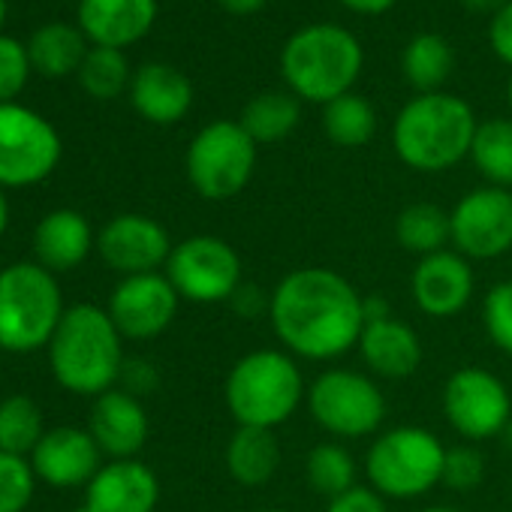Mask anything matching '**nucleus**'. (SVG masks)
I'll return each instance as SVG.
<instances>
[{
    "instance_id": "nucleus-1",
    "label": "nucleus",
    "mask_w": 512,
    "mask_h": 512,
    "mask_svg": "<svg viewBox=\"0 0 512 512\" xmlns=\"http://www.w3.org/2000/svg\"><path fill=\"white\" fill-rule=\"evenodd\" d=\"M269 320L290 356L332 362L359 347L362 293L335 269L305 266L272 290Z\"/></svg>"
},
{
    "instance_id": "nucleus-2",
    "label": "nucleus",
    "mask_w": 512,
    "mask_h": 512,
    "mask_svg": "<svg viewBox=\"0 0 512 512\" xmlns=\"http://www.w3.org/2000/svg\"><path fill=\"white\" fill-rule=\"evenodd\" d=\"M49 365L55 380L73 395L100 398L115 389L124 371V338L109 311L97 305H73L61 317L49 341Z\"/></svg>"
},
{
    "instance_id": "nucleus-3",
    "label": "nucleus",
    "mask_w": 512,
    "mask_h": 512,
    "mask_svg": "<svg viewBox=\"0 0 512 512\" xmlns=\"http://www.w3.org/2000/svg\"><path fill=\"white\" fill-rule=\"evenodd\" d=\"M473 109L452 94H419L395 118L392 145L416 172H446L470 154L476 136Z\"/></svg>"
},
{
    "instance_id": "nucleus-4",
    "label": "nucleus",
    "mask_w": 512,
    "mask_h": 512,
    "mask_svg": "<svg viewBox=\"0 0 512 512\" xmlns=\"http://www.w3.org/2000/svg\"><path fill=\"white\" fill-rule=\"evenodd\" d=\"M308 386L302 368L287 350H253L241 356L223 386L226 407L235 425L269 428L284 425L305 401Z\"/></svg>"
},
{
    "instance_id": "nucleus-5",
    "label": "nucleus",
    "mask_w": 512,
    "mask_h": 512,
    "mask_svg": "<svg viewBox=\"0 0 512 512\" xmlns=\"http://www.w3.org/2000/svg\"><path fill=\"white\" fill-rule=\"evenodd\" d=\"M359 70L362 46L347 28L338 25L302 28L281 52V73L293 94L323 106L350 94Z\"/></svg>"
},
{
    "instance_id": "nucleus-6",
    "label": "nucleus",
    "mask_w": 512,
    "mask_h": 512,
    "mask_svg": "<svg viewBox=\"0 0 512 512\" xmlns=\"http://www.w3.org/2000/svg\"><path fill=\"white\" fill-rule=\"evenodd\" d=\"M64 314L58 278L40 263H13L0 272V350L22 356L49 347Z\"/></svg>"
},
{
    "instance_id": "nucleus-7",
    "label": "nucleus",
    "mask_w": 512,
    "mask_h": 512,
    "mask_svg": "<svg viewBox=\"0 0 512 512\" xmlns=\"http://www.w3.org/2000/svg\"><path fill=\"white\" fill-rule=\"evenodd\" d=\"M446 446L419 425H398L383 431L368 455L365 473L380 497L413 500L440 485Z\"/></svg>"
},
{
    "instance_id": "nucleus-8",
    "label": "nucleus",
    "mask_w": 512,
    "mask_h": 512,
    "mask_svg": "<svg viewBox=\"0 0 512 512\" xmlns=\"http://www.w3.org/2000/svg\"><path fill=\"white\" fill-rule=\"evenodd\" d=\"M311 419L332 437L356 440L377 434L386 419L383 389L362 371L329 368L323 371L305 395Z\"/></svg>"
},
{
    "instance_id": "nucleus-9",
    "label": "nucleus",
    "mask_w": 512,
    "mask_h": 512,
    "mask_svg": "<svg viewBox=\"0 0 512 512\" xmlns=\"http://www.w3.org/2000/svg\"><path fill=\"white\" fill-rule=\"evenodd\" d=\"M256 169V142L238 121H211L187 148V178L208 202L238 196Z\"/></svg>"
},
{
    "instance_id": "nucleus-10",
    "label": "nucleus",
    "mask_w": 512,
    "mask_h": 512,
    "mask_svg": "<svg viewBox=\"0 0 512 512\" xmlns=\"http://www.w3.org/2000/svg\"><path fill=\"white\" fill-rule=\"evenodd\" d=\"M163 275L184 302L196 305L229 302L232 293L244 284L241 256L220 235H190L178 241L169 253Z\"/></svg>"
},
{
    "instance_id": "nucleus-11",
    "label": "nucleus",
    "mask_w": 512,
    "mask_h": 512,
    "mask_svg": "<svg viewBox=\"0 0 512 512\" xmlns=\"http://www.w3.org/2000/svg\"><path fill=\"white\" fill-rule=\"evenodd\" d=\"M61 160L58 130L19 103H0V187H31Z\"/></svg>"
},
{
    "instance_id": "nucleus-12",
    "label": "nucleus",
    "mask_w": 512,
    "mask_h": 512,
    "mask_svg": "<svg viewBox=\"0 0 512 512\" xmlns=\"http://www.w3.org/2000/svg\"><path fill=\"white\" fill-rule=\"evenodd\" d=\"M443 413L452 431L476 443L500 437L512 419V398L497 374L485 368H458L443 386Z\"/></svg>"
},
{
    "instance_id": "nucleus-13",
    "label": "nucleus",
    "mask_w": 512,
    "mask_h": 512,
    "mask_svg": "<svg viewBox=\"0 0 512 512\" xmlns=\"http://www.w3.org/2000/svg\"><path fill=\"white\" fill-rule=\"evenodd\" d=\"M452 247L464 260H497L512 250V193L503 187H476L449 211Z\"/></svg>"
},
{
    "instance_id": "nucleus-14",
    "label": "nucleus",
    "mask_w": 512,
    "mask_h": 512,
    "mask_svg": "<svg viewBox=\"0 0 512 512\" xmlns=\"http://www.w3.org/2000/svg\"><path fill=\"white\" fill-rule=\"evenodd\" d=\"M181 296L169 284L166 275L151 272V275H130L124 278L112 296H109V317L121 338L130 341H151L163 335L175 314H178Z\"/></svg>"
},
{
    "instance_id": "nucleus-15",
    "label": "nucleus",
    "mask_w": 512,
    "mask_h": 512,
    "mask_svg": "<svg viewBox=\"0 0 512 512\" xmlns=\"http://www.w3.org/2000/svg\"><path fill=\"white\" fill-rule=\"evenodd\" d=\"M172 247L169 232L148 214H118L97 235L103 263L124 278L166 269Z\"/></svg>"
},
{
    "instance_id": "nucleus-16",
    "label": "nucleus",
    "mask_w": 512,
    "mask_h": 512,
    "mask_svg": "<svg viewBox=\"0 0 512 512\" xmlns=\"http://www.w3.org/2000/svg\"><path fill=\"white\" fill-rule=\"evenodd\" d=\"M476 290V278L470 269V260L458 250H437L431 256H422L410 275V293L416 308L425 317L449 320L461 314Z\"/></svg>"
},
{
    "instance_id": "nucleus-17",
    "label": "nucleus",
    "mask_w": 512,
    "mask_h": 512,
    "mask_svg": "<svg viewBox=\"0 0 512 512\" xmlns=\"http://www.w3.org/2000/svg\"><path fill=\"white\" fill-rule=\"evenodd\" d=\"M103 452L91 431L76 425H61L43 434L37 449L31 452V467L40 482L52 488H73L88 485L100 464Z\"/></svg>"
},
{
    "instance_id": "nucleus-18",
    "label": "nucleus",
    "mask_w": 512,
    "mask_h": 512,
    "mask_svg": "<svg viewBox=\"0 0 512 512\" xmlns=\"http://www.w3.org/2000/svg\"><path fill=\"white\" fill-rule=\"evenodd\" d=\"M160 500L157 473L136 461H109L88 482L85 503L76 512H154Z\"/></svg>"
},
{
    "instance_id": "nucleus-19",
    "label": "nucleus",
    "mask_w": 512,
    "mask_h": 512,
    "mask_svg": "<svg viewBox=\"0 0 512 512\" xmlns=\"http://www.w3.org/2000/svg\"><path fill=\"white\" fill-rule=\"evenodd\" d=\"M103 455L112 461L136 458L148 440V413L142 401L124 389H109L94 401L88 428Z\"/></svg>"
},
{
    "instance_id": "nucleus-20",
    "label": "nucleus",
    "mask_w": 512,
    "mask_h": 512,
    "mask_svg": "<svg viewBox=\"0 0 512 512\" xmlns=\"http://www.w3.org/2000/svg\"><path fill=\"white\" fill-rule=\"evenodd\" d=\"M97 247L94 229L82 211L58 208L49 211L34 229V256L43 269L52 275L73 272L88 260V253Z\"/></svg>"
},
{
    "instance_id": "nucleus-21",
    "label": "nucleus",
    "mask_w": 512,
    "mask_h": 512,
    "mask_svg": "<svg viewBox=\"0 0 512 512\" xmlns=\"http://www.w3.org/2000/svg\"><path fill=\"white\" fill-rule=\"evenodd\" d=\"M157 19V0H82L79 25L97 46L124 49L142 40Z\"/></svg>"
},
{
    "instance_id": "nucleus-22",
    "label": "nucleus",
    "mask_w": 512,
    "mask_h": 512,
    "mask_svg": "<svg viewBox=\"0 0 512 512\" xmlns=\"http://www.w3.org/2000/svg\"><path fill=\"white\" fill-rule=\"evenodd\" d=\"M359 353L368 371L386 380H404L416 374L422 365V341L416 329L398 317L365 323L359 338Z\"/></svg>"
},
{
    "instance_id": "nucleus-23",
    "label": "nucleus",
    "mask_w": 512,
    "mask_h": 512,
    "mask_svg": "<svg viewBox=\"0 0 512 512\" xmlns=\"http://www.w3.org/2000/svg\"><path fill=\"white\" fill-rule=\"evenodd\" d=\"M130 100L151 124H175L190 112L193 85L169 64H145L130 82Z\"/></svg>"
},
{
    "instance_id": "nucleus-24",
    "label": "nucleus",
    "mask_w": 512,
    "mask_h": 512,
    "mask_svg": "<svg viewBox=\"0 0 512 512\" xmlns=\"http://www.w3.org/2000/svg\"><path fill=\"white\" fill-rule=\"evenodd\" d=\"M281 467V443L269 428L238 425L226 443V470L244 488L266 485Z\"/></svg>"
},
{
    "instance_id": "nucleus-25",
    "label": "nucleus",
    "mask_w": 512,
    "mask_h": 512,
    "mask_svg": "<svg viewBox=\"0 0 512 512\" xmlns=\"http://www.w3.org/2000/svg\"><path fill=\"white\" fill-rule=\"evenodd\" d=\"M299 118H302V106L296 94L266 91L244 106L238 124L256 145H272L287 139L299 127Z\"/></svg>"
},
{
    "instance_id": "nucleus-26",
    "label": "nucleus",
    "mask_w": 512,
    "mask_h": 512,
    "mask_svg": "<svg viewBox=\"0 0 512 512\" xmlns=\"http://www.w3.org/2000/svg\"><path fill=\"white\" fill-rule=\"evenodd\" d=\"M395 238L407 253H416L419 260L437 250H446V244H452L449 211L434 202H413L398 214Z\"/></svg>"
},
{
    "instance_id": "nucleus-27",
    "label": "nucleus",
    "mask_w": 512,
    "mask_h": 512,
    "mask_svg": "<svg viewBox=\"0 0 512 512\" xmlns=\"http://www.w3.org/2000/svg\"><path fill=\"white\" fill-rule=\"evenodd\" d=\"M85 55H88L85 34L70 25H46L31 37V46H28L31 67H37L46 76L79 73Z\"/></svg>"
},
{
    "instance_id": "nucleus-28",
    "label": "nucleus",
    "mask_w": 512,
    "mask_h": 512,
    "mask_svg": "<svg viewBox=\"0 0 512 512\" xmlns=\"http://www.w3.org/2000/svg\"><path fill=\"white\" fill-rule=\"evenodd\" d=\"M452 64H455L452 46L440 34H416L401 58L404 79L419 94H434L449 79Z\"/></svg>"
},
{
    "instance_id": "nucleus-29",
    "label": "nucleus",
    "mask_w": 512,
    "mask_h": 512,
    "mask_svg": "<svg viewBox=\"0 0 512 512\" xmlns=\"http://www.w3.org/2000/svg\"><path fill=\"white\" fill-rule=\"evenodd\" d=\"M470 160L491 187H512V121L491 118L476 127Z\"/></svg>"
},
{
    "instance_id": "nucleus-30",
    "label": "nucleus",
    "mask_w": 512,
    "mask_h": 512,
    "mask_svg": "<svg viewBox=\"0 0 512 512\" xmlns=\"http://www.w3.org/2000/svg\"><path fill=\"white\" fill-rule=\"evenodd\" d=\"M43 410L28 395H10L0 401V452H13L31 458L43 440Z\"/></svg>"
},
{
    "instance_id": "nucleus-31",
    "label": "nucleus",
    "mask_w": 512,
    "mask_h": 512,
    "mask_svg": "<svg viewBox=\"0 0 512 512\" xmlns=\"http://www.w3.org/2000/svg\"><path fill=\"white\" fill-rule=\"evenodd\" d=\"M326 136L341 148H362L377 133V112L365 97L344 94L332 103H326L323 112Z\"/></svg>"
},
{
    "instance_id": "nucleus-32",
    "label": "nucleus",
    "mask_w": 512,
    "mask_h": 512,
    "mask_svg": "<svg viewBox=\"0 0 512 512\" xmlns=\"http://www.w3.org/2000/svg\"><path fill=\"white\" fill-rule=\"evenodd\" d=\"M356 458L350 455V449H344L341 443H317L308 458H305V479L308 485L335 500L347 491L356 488Z\"/></svg>"
},
{
    "instance_id": "nucleus-33",
    "label": "nucleus",
    "mask_w": 512,
    "mask_h": 512,
    "mask_svg": "<svg viewBox=\"0 0 512 512\" xmlns=\"http://www.w3.org/2000/svg\"><path fill=\"white\" fill-rule=\"evenodd\" d=\"M79 82L82 88L97 97V100H112L118 97L127 82H130V67L127 58L121 55V49H106L97 46L85 55L82 67H79Z\"/></svg>"
},
{
    "instance_id": "nucleus-34",
    "label": "nucleus",
    "mask_w": 512,
    "mask_h": 512,
    "mask_svg": "<svg viewBox=\"0 0 512 512\" xmlns=\"http://www.w3.org/2000/svg\"><path fill=\"white\" fill-rule=\"evenodd\" d=\"M37 473L31 458L0 452V512H25L34 500Z\"/></svg>"
},
{
    "instance_id": "nucleus-35",
    "label": "nucleus",
    "mask_w": 512,
    "mask_h": 512,
    "mask_svg": "<svg viewBox=\"0 0 512 512\" xmlns=\"http://www.w3.org/2000/svg\"><path fill=\"white\" fill-rule=\"evenodd\" d=\"M485 479V455L473 443H458L446 449L440 485L452 491H473Z\"/></svg>"
},
{
    "instance_id": "nucleus-36",
    "label": "nucleus",
    "mask_w": 512,
    "mask_h": 512,
    "mask_svg": "<svg viewBox=\"0 0 512 512\" xmlns=\"http://www.w3.org/2000/svg\"><path fill=\"white\" fill-rule=\"evenodd\" d=\"M482 323L491 344L512 356V281H500L485 293Z\"/></svg>"
},
{
    "instance_id": "nucleus-37",
    "label": "nucleus",
    "mask_w": 512,
    "mask_h": 512,
    "mask_svg": "<svg viewBox=\"0 0 512 512\" xmlns=\"http://www.w3.org/2000/svg\"><path fill=\"white\" fill-rule=\"evenodd\" d=\"M31 70L28 49L13 37H0V103H13V97L25 88Z\"/></svg>"
},
{
    "instance_id": "nucleus-38",
    "label": "nucleus",
    "mask_w": 512,
    "mask_h": 512,
    "mask_svg": "<svg viewBox=\"0 0 512 512\" xmlns=\"http://www.w3.org/2000/svg\"><path fill=\"white\" fill-rule=\"evenodd\" d=\"M229 305H232V311H235L238 317H244V320H260V317H266V314H269L272 293H266L260 284L244 281V284L232 293Z\"/></svg>"
},
{
    "instance_id": "nucleus-39",
    "label": "nucleus",
    "mask_w": 512,
    "mask_h": 512,
    "mask_svg": "<svg viewBox=\"0 0 512 512\" xmlns=\"http://www.w3.org/2000/svg\"><path fill=\"white\" fill-rule=\"evenodd\" d=\"M326 512H389V509H386V497H380L374 488L356 485L353 491L329 500Z\"/></svg>"
},
{
    "instance_id": "nucleus-40",
    "label": "nucleus",
    "mask_w": 512,
    "mask_h": 512,
    "mask_svg": "<svg viewBox=\"0 0 512 512\" xmlns=\"http://www.w3.org/2000/svg\"><path fill=\"white\" fill-rule=\"evenodd\" d=\"M488 40H491L494 55L512 67V0L494 13L491 28H488Z\"/></svg>"
},
{
    "instance_id": "nucleus-41",
    "label": "nucleus",
    "mask_w": 512,
    "mask_h": 512,
    "mask_svg": "<svg viewBox=\"0 0 512 512\" xmlns=\"http://www.w3.org/2000/svg\"><path fill=\"white\" fill-rule=\"evenodd\" d=\"M121 383H124V392L139 398V395H148L157 389V371L145 359H130V362H124Z\"/></svg>"
},
{
    "instance_id": "nucleus-42",
    "label": "nucleus",
    "mask_w": 512,
    "mask_h": 512,
    "mask_svg": "<svg viewBox=\"0 0 512 512\" xmlns=\"http://www.w3.org/2000/svg\"><path fill=\"white\" fill-rule=\"evenodd\" d=\"M362 314H365V323H377V320L392 317V305H389L386 296L368 293V296H362Z\"/></svg>"
},
{
    "instance_id": "nucleus-43",
    "label": "nucleus",
    "mask_w": 512,
    "mask_h": 512,
    "mask_svg": "<svg viewBox=\"0 0 512 512\" xmlns=\"http://www.w3.org/2000/svg\"><path fill=\"white\" fill-rule=\"evenodd\" d=\"M341 4L356 13H365V16H377V13H386L389 7H395V0H341Z\"/></svg>"
},
{
    "instance_id": "nucleus-44",
    "label": "nucleus",
    "mask_w": 512,
    "mask_h": 512,
    "mask_svg": "<svg viewBox=\"0 0 512 512\" xmlns=\"http://www.w3.org/2000/svg\"><path fill=\"white\" fill-rule=\"evenodd\" d=\"M217 4L226 10V13H232V16H250V13H256L260 10L266 0H217Z\"/></svg>"
},
{
    "instance_id": "nucleus-45",
    "label": "nucleus",
    "mask_w": 512,
    "mask_h": 512,
    "mask_svg": "<svg viewBox=\"0 0 512 512\" xmlns=\"http://www.w3.org/2000/svg\"><path fill=\"white\" fill-rule=\"evenodd\" d=\"M467 10H476V13H488V10H500L506 7V0H461Z\"/></svg>"
},
{
    "instance_id": "nucleus-46",
    "label": "nucleus",
    "mask_w": 512,
    "mask_h": 512,
    "mask_svg": "<svg viewBox=\"0 0 512 512\" xmlns=\"http://www.w3.org/2000/svg\"><path fill=\"white\" fill-rule=\"evenodd\" d=\"M7 223H10V202L4 196V187H0V235L7 232Z\"/></svg>"
},
{
    "instance_id": "nucleus-47",
    "label": "nucleus",
    "mask_w": 512,
    "mask_h": 512,
    "mask_svg": "<svg viewBox=\"0 0 512 512\" xmlns=\"http://www.w3.org/2000/svg\"><path fill=\"white\" fill-rule=\"evenodd\" d=\"M500 443L512 452V419H509V422H506V428L500 431Z\"/></svg>"
},
{
    "instance_id": "nucleus-48",
    "label": "nucleus",
    "mask_w": 512,
    "mask_h": 512,
    "mask_svg": "<svg viewBox=\"0 0 512 512\" xmlns=\"http://www.w3.org/2000/svg\"><path fill=\"white\" fill-rule=\"evenodd\" d=\"M422 512H461L455 506H431V509H422Z\"/></svg>"
},
{
    "instance_id": "nucleus-49",
    "label": "nucleus",
    "mask_w": 512,
    "mask_h": 512,
    "mask_svg": "<svg viewBox=\"0 0 512 512\" xmlns=\"http://www.w3.org/2000/svg\"><path fill=\"white\" fill-rule=\"evenodd\" d=\"M4 16H7V0H0V25H4Z\"/></svg>"
},
{
    "instance_id": "nucleus-50",
    "label": "nucleus",
    "mask_w": 512,
    "mask_h": 512,
    "mask_svg": "<svg viewBox=\"0 0 512 512\" xmlns=\"http://www.w3.org/2000/svg\"><path fill=\"white\" fill-rule=\"evenodd\" d=\"M256 512H287V509H256Z\"/></svg>"
},
{
    "instance_id": "nucleus-51",
    "label": "nucleus",
    "mask_w": 512,
    "mask_h": 512,
    "mask_svg": "<svg viewBox=\"0 0 512 512\" xmlns=\"http://www.w3.org/2000/svg\"><path fill=\"white\" fill-rule=\"evenodd\" d=\"M509 106H512V79H509Z\"/></svg>"
}]
</instances>
